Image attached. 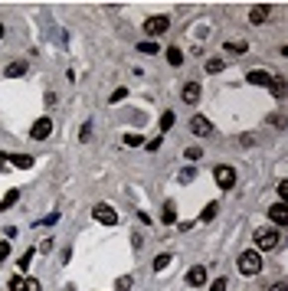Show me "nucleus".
<instances>
[{
    "label": "nucleus",
    "instance_id": "f257e3e1",
    "mask_svg": "<svg viewBox=\"0 0 288 291\" xmlns=\"http://www.w3.org/2000/svg\"><path fill=\"white\" fill-rule=\"evenodd\" d=\"M279 229H256V232H252V242H256V252H269V249H275V245H279Z\"/></svg>",
    "mask_w": 288,
    "mask_h": 291
},
{
    "label": "nucleus",
    "instance_id": "f03ea898",
    "mask_svg": "<svg viewBox=\"0 0 288 291\" xmlns=\"http://www.w3.org/2000/svg\"><path fill=\"white\" fill-rule=\"evenodd\" d=\"M239 272L242 275H259L262 272V252H256V249H246L239 255Z\"/></svg>",
    "mask_w": 288,
    "mask_h": 291
},
{
    "label": "nucleus",
    "instance_id": "7ed1b4c3",
    "mask_svg": "<svg viewBox=\"0 0 288 291\" xmlns=\"http://www.w3.org/2000/svg\"><path fill=\"white\" fill-rule=\"evenodd\" d=\"M213 177H216L219 190H233V187H236V170H233L229 164H219L216 170H213Z\"/></svg>",
    "mask_w": 288,
    "mask_h": 291
},
{
    "label": "nucleus",
    "instance_id": "20e7f679",
    "mask_svg": "<svg viewBox=\"0 0 288 291\" xmlns=\"http://www.w3.org/2000/svg\"><path fill=\"white\" fill-rule=\"evenodd\" d=\"M171 30V16H148L144 20V33L148 36H161V33Z\"/></svg>",
    "mask_w": 288,
    "mask_h": 291
},
{
    "label": "nucleus",
    "instance_id": "39448f33",
    "mask_svg": "<svg viewBox=\"0 0 288 291\" xmlns=\"http://www.w3.org/2000/svg\"><path fill=\"white\" fill-rule=\"evenodd\" d=\"M49 134H53V121H49L46 115L33 121V128H30V138H33V141H46Z\"/></svg>",
    "mask_w": 288,
    "mask_h": 291
},
{
    "label": "nucleus",
    "instance_id": "423d86ee",
    "mask_svg": "<svg viewBox=\"0 0 288 291\" xmlns=\"http://www.w3.org/2000/svg\"><path fill=\"white\" fill-rule=\"evenodd\" d=\"M92 216H95V222H101V226H115V222H118V213L111 210L108 203H98L92 210Z\"/></svg>",
    "mask_w": 288,
    "mask_h": 291
},
{
    "label": "nucleus",
    "instance_id": "0eeeda50",
    "mask_svg": "<svg viewBox=\"0 0 288 291\" xmlns=\"http://www.w3.org/2000/svg\"><path fill=\"white\" fill-rule=\"evenodd\" d=\"M246 79H249L252 85L269 88V85H272V69H249V72H246Z\"/></svg>",
    "mask_w": 288,
    "mask_h": 291
},
{
    "label": "nucleus",
    "instance_id": "6e6552de",
    "mask_svg": "<svg viewBox=\"0 0 288 291\" xmlns=\"http://www.w3.org/2000/svg\"><path fill=\"white\" fill-rule=\"evenodd\" d=\"M190 131H193L196 138H206V134L213 131V125H210V118H203V115H193V118H190Z\"/></svg>",
    "mask_w": 288,
    "mask_h": 291
},
{
    "label": "nucleus",
    "instance_id": "1a4fd4ad",
    "mask_svg": "<svg viewBox=\"0 0 288 291\" xmlns=\"http://www.w3.org/2000/svg\"><path fill=\"white\" fill-rule=\"evenodd\" d=\"M269 13H272V7H269V3H256V7L249 10V23H265V20H269Z\"/></svg>",
    "mask_w": 288,
    "mask_h": 291
},
{
    "label": "nucleus",
    "instance_id": "9d476101",
    "mask_svg": "<svg viewBox=\"0 0 288 291\" xmlns=\"http://www.w3.org/2000/svg\"><path fill=\"white\" fill-rule=\"evenodd\" d=\"M187 285H190V288H200V285H206V268H203V265H193V268L187 272Z\"/></svg>",
    "mask_w": 288,
    "mask_h": 291
},
{
    "label": "nucleus",
    "instance_id": "9b49d317",
    "mask_svg": "<svg viewBox=\"0 0 288 291\" xmlns=\"http://www.w3.org/2000/svg\"><path fill=\"white\" fill-rule=\"evenodd\" d=\"M269 219H272L275 226H285V222H288V206L285 203H275L272 210H269Z\"/></svg>",
    "mask_w": 288,
    "mask_h": 291
},
{
    "label": "nucleus",
    "instance_id": "f8f14e48",
    "mask_svg": "<svg viewBox=\"0 0 288 291\" xmlns=\"http://www.w3.org/2000/svg\"><path fill=\"white\" fill-rule=\"evenodd\" d=\"M184 102L187 105L200 102V82H187V85H184Z\"/></svg>",
    "mask_w": 288,
    "mask_h": 291
},
{
    "label": "nucleus",
    "instance_id": "ddd939ff",
    "mask_svg": "<svg viewBox=\"0 0 288 291\" xmlns=\"http://www.w3.org/2000/svg\"><path fill=\"white\" fill-rule=\"evenodd\" d=\"M7 164L20 167V170H30V167H33V157H30V154H7Z\"/></svg>",
    "mask_w": 288,
    "mask_h": 291
},
{
    "label": "nucleus",
    "instance_id": "4468645a",
    "mask_svg": "<svg viewBox=\"0 0 288 291\" xmlns=\"http://www.w3.org/2000/svg\"><path fill=\"white\" fill-rule=\"evenodd\" d=\"M3 75H7V79H20V75H26V63H23V59H16V63H10Z\"/></svg>",
    "mask_w": 288,
    "mask_h": 291
},
{
    "label": "nucleus",
    "instance_id": "2eb2a0df",
    "mask_svg": "<svg viewBox=\"0 0 288 291\" xmlns=\"http://www.w3.org/2000/svg\"><path fill=\"white\" fill-rule=\"evenodd\" d=\"M246 49H249V43H246V40H229V43H226V53H229V56H242Z\"/></svg>",
    "mask_w": 288,
    "mask_h": 291
},
{
    "label": "nucleus",
    "instance_id": "dca6fc26",
    "mask_svg": "<svg viewBox=\"0 0 288 291\" xmlns=\"http://www.w3.org/2000/svg\"><path fill=\"white\" fill-rule=\"evenodd\" d=\"M275 92V98H282V95H285V75H282V72H272V85H269Z\"/></svg>",
    "mask_w": 288,
    "mask_h": 291
},
{
    "label": "nucleus",
    "instance_id": "f3484780",
    "mask_svg": "<svg viewBox=\"0 0 288 291\" xmlns=\"http://www.w3.org/2000/svg\"><path fill=\"white\" fill-rule=\"evenodd\" d=\"M16 200H20V190H10L7 197L0 200V213H3V210H13V206H16Z\"/></svg>",
    "mask_w": 288,
    "mask_h": 291
},
{
    "label": "nucleus",
    "instance_id": "a211bd4d",
    "mask_svg": "<svg viewBox=\"0 0 288 291\" xmlns=\"http://www.w3.org/2000/svg\"><path fill=\"white\" fill-rule=\"evenodd\" d=\"M161 219H164V222H174V219H177V206H174L171 200L164 203V210H161Z\"/></svg>",
    "mask_w": 288,
    "mask_h": 291
},
{
    "label": "nucleus",
    "instance_id": "6ab92c4d",
    "mask_svg": "<svg viewBox=\"0 0 288 291\" xmlns=\"http://www.w3.org/2000/svg\"><path fill=\"white\" fill-rule=\"evenodd\" d=\"M167 63H171V66H180V63H184V53H180V46H171V49H167Z\"/></svg>",
    "mask_w": 288,
    "mask_h": 291
},
{
    "label": "nucleus",
    "instance_id": "aec40b11",
    "mask_svg": "<svg viewBox=\"0 0 288 291\" xmlns=\"http://www.w3.org/2000/svg\"><path fill=\"white\" fill-rule=\"evenodd\" d=\"M131 285H134V275H121L115 282V291H131Z\"/></svg>",
    "mask_w": 288,
    "mask_h": 291
},
{
    "label": "nucleus",
    "instance_id": "412c9836",
    "mask_svg": "<svg viewBox=\"0 0 288 291\" xmlns=\"http://www.w3.org/2000/svg\"><path fill=\"white\" fill-rule=\"evenodd\" d=\"M138 49H141V53H144V56H154V53H157V49H161V46H157L154 40H144V43H138Z\"/></svg>",
    "mask_w": 288,
    "mask_h": 291
},
{
    "label": "nucleus",
    "instance_id": "4be33fe9",
    "mask_svg": "<svg viewBox=\"0 0 288 291\" xmlns=\"http://www.w3.org/2000/svg\"><path fill=\"white\" fill-rule=\"evenodd\" d=\"M216 213H219V206H216V203H210L206 210L200 213V219H203V222H210V219H216Z\"/></svg>",
    "mask_w": 288,
    "mask_h": 291
},
{
    "label": "nucleus",
    "instance_id": "5701e85b",
    "mask_svg": "<svg viewBox=\"0 0 288 291\" xmlns=\"http://www.w3.org/2000/svg\"><path fill=\"white\" fill-rule=\"evenodd\" d=\"M33 255H36L33 249H26V255H20V262H16V265H20V272H26V268L33 265Z\"/></svg>",
    "mask_w": 288,
    "mask_h": 291
},
{
    "label": "nucleus",
    "instance_id": "b1692460",
    "mask_svg": "<svg viewBox=\"0 0 288 291\" xmlns=\"http://www.w3.org/2000/svg\"><path fill=\"white\" fill-rule=\"evenodd\" d=\"M223 69H226L223 59H206V72H210V75H213V72H223Z\"/></svg>",
    "mask_w": 288,
    "mask_h": 291
},
{
    "label": "nucleus",
    "instance_id": "393cba45",
    "mask_svg": "<svg viewBox=\"0 0 288 291\" xmlns=\"http://www.w3.org/2000/svg\"><path fill=\"white\" fill-rule=\"evenodd\" d=\"M174 128V111H164L161 115V131H171Z\"/></svg>",
    "mask_w": 288,
    "mask_h": 291
},
{
    "label": "nucleus",
    "instance_id": "a878e982",
    "mask_svg": "<svg viewBox=\"0 0 288 291\" xmlns=\"http://www.w3.org/2000/svg\"><path fill=\"white\" fill-rule=\"evenodd\" d=\"M125 98H128V88H115L108 102H111V105H118V102H125Z\"/></svg>",
    "mask_w": 288,
    "mask_h": 291
},
{
    "label": "nucleus",
    "instance_id": "bb28decb",
    "mask_svg": "<svg viewBox=\"0 0 288 291\" xmlns=\"http://www.w3.org/2000/svg\"><path fill=\"white\" fill-rule=\"evenodd\" d=\"M193 177H196V170H193V167H184L177 180H180V183H190V180H193Z\"/></svg>",
    "mask_w": 288,
    "mask_h": 291
},
{
    "label": "nucleus",
    "instance_id": "cd10ccee",
    "mask_svg": "<svg viewBox=\"0 0 288 291\" xmlns=\"http://www.w3.org/2000/svg\"><path fill=\"white\" fill-rule=\"evenodd\" d=\"M125 144H128V147H141L144 138H141V134H125Z\"/></svg>",
    "mask_w": 288,
    "mask_h": 291
},
{
    "label": "nucleus",
    "instance_id": "c85d7f7f",
    "mask_svg": "<svg viewBox=\"0 0 288 291\" xmlns=\"http://www.w3.org/2000/svg\"><path fill=\"white\" fill-rule=\"evenodd\" d=\"M167 265H171V255H157L154 259V272H164Z\"/></svg>",
    "mask_w": 288,
    "mask_h": 291
},
{
    "label": "nucleus",
    "instance_id": "c756f323",
    "mask_svg": "<svg viewBox=\"0 0 288 291\" xmlns=\"http://www.w3.org/2000/svg\"><path fill=\"white\" fill-rule=\"evenodd\" d=\"M256 141H259L256 134H242V138H239V144H242V147H256Z\"/></svg>",
    "mask_w": 288,
    "mask_h": 291
},
{
    "label": "nucleus",
    "instance_id": "7c9ffc66",
    "mask_svg": "<svg viewBox=\"0 0 288 291\" xmlns=\"http://www.w3.org/2000/svg\"><path fill=\"white\" fill-rule=\"evenodd\" d=\"M23 278H20V275H13V278H10V291H23Z\"/></svg>",
    "mask_w": 288,
    "mask_h": 291
},
{
    "label": "nucleus",
    "instance_id": "2f4dec72",
    "mask_svg": "<svg viewBox=\"0 0 288 291\" xmlns=\"http://www.w3.org/2000/svg\"><path fill=\"white\" fill-rule=\"evenodd\" d=\"M184 154H187V160H200V157H203V150H200V147H187Z\"/></svg>",
    "mask_w": 288,
    "mask_h": 291
},
{
    "label": "nucleus",
    "instance_id": "473e14b6",
    "mask_svg": "<svg viewBox=\"0 0 288 291\" xmlns=\"http://www.w3.org/2000/svg\"><path fill=\"white\" fill-rule=\"evenodd\" d=\"M7 255H10V242H7V239H3V242H0V265L7 262Z\"/></svg>",
    "mask_w": 288,
    "mask_h": 291
},
{
    "label": "nucleus",
    "instance_id": "72a5a7b5",
    "mask_svg": "<svg viewBox=\"0 0 288 291\" xmlns=\"http://www.w3.org/2000/svg\"><path fill=\"white\" fill-rule=\"evenodd\" d=\"M56 222H59V213H49L46 219H39V226H56Z\"/></svg>",
    "mask_w": 288,
    "mask_h": 291
},
{
    "label": "nucleus",
    "instance_id": "f704fd0d",
    "mask_svg": "<svg viewBox=\"0 0 288 291\" xmlns=\"http://www.w3.org/2000/svg\"><path fill=\"white\" fill-rule=\"evenodd\" d=\"M23 291H43V288H39V282H36V278H26V285H23Z\"/></svg>",
    "mask_w": 288,
    "mask_h": 291
},
{
    "label": "nucleus",
    "instance_id": "c9c22d12",
    "mask_svg": "<svg viewBox=\"0 0 288 291\" xmlns=\"http://www.w3.org/2000/svg\"><path fill=\"white\" fill-rule=\"evenodd\" d=\"M161 144H164V141H161V134H157L154 141H148V150H161Z\"/></svg>",
    "mask_w": 288,
    "mask_h": 291
},
{
    "label": "nucleus",
    "instance_id": "e433bc0d",
    "mask_svg": "<svg viewBox=\"0 0 288 291\" xmlns=\"http://www.w3.org/2000/svg\"><path fill=\"white\" fill-rule=\"evenodd\" d=\"M279 197H282V200H288V180H282V183H279Z\"/></svg>",
    "mask_w": 288,
    "mask_h": 291
},
{
    "label": "nucleus",
    "instance_id": "4c0bfd02",
    "mask_svg": "<svg viewBox=\"0 0 288 291\" xmlns=\"http://www.w3.org/2000/svg\"><path fill=\"white\" fill-rule=\"evenodd\" d=\"M210 291H226V278H216V282H213V288Z\"/></svg>",
    "mask_w": 288,
    "mask_h": 291
},
{
    "label": "nucleus",
    "instance_id": "58836bf2",
    "mask_svg": "<svg viewBox=\"0 0 288 291\" xmlns=\"http://www.w3.org/2000/svg\"><path fill=\"white\" fill-rule=\"evenodd\" d=\"M269 291H288V288H285V285H272V288H269Z\"/></svg>",
    "mask_w": 288,
    "mask_h": 291
},
{
    "label": "nucleus",
    "instance_id": "ea45409f",
    "mask_svg": "<svg viewBox=\"0 0 288 291\" xmlns=\"http://www.w3.org/2000/svg\"><path fill=\"white\" fill-rule=\"evenodd\" d=\"M3 167H7V154H0V170H3Z\"/></svg>",
    "mask_w": 288,
    "mask_h": 291
},
{
    "label": "nucleus",
    "instance_id": "a19ab883",
    "mask_svg": "<svg viewBox=\"0 0 288 291\" xmlns=\"http://www.w3.org/2000/svg\"><path fill=\"white\" fill-rule=\"evenodd\" d=\"M0 40H3V23H0Z\"/></svg>",
    "mask_w": 288,
    "mask_h": 291
}]
</instances>
